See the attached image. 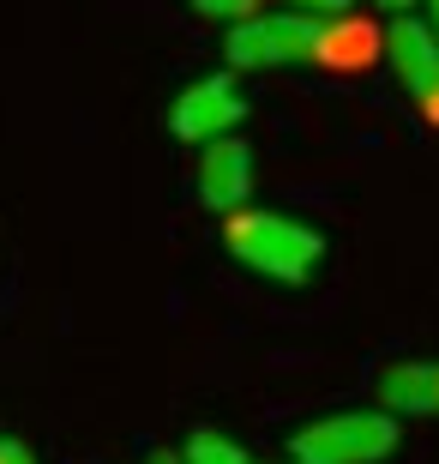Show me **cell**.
<instances>
[{
  "instance_id": "6da1fadb",
  "label": "cell",
  "mask_w": 439,
  "mask_h": 464,
  "mask_svg": "<svg viewBox=\"0 0 439 464\" xmlns=\"http://www.w3.org/2000/svg\"><path fill=\"white\" fill-rule=\"evenodd\" d=\"M223 247L235 254V266L271 277V284H313L325 266V236L289 211H235L223 229Z\"/></svg>"
},
{
  "instance_id": "7a4b0ae2",
  "label": "cell",
  "mask_w": 439,
  "mask_h": 464,
  "mask_svg": "<svg viewBox=\"0 0 439 464\" xmlns=\"http://www.w3.org/2000/svg\"><path fill=\"white\" fill-rule=\"evenodd\" d=\"M404 429L386 411H331L289 429V464H386Z\"/></svg>"
},
{
  "instance_id": "3957f363",
  "label": "cell",
  "mask_w": 439,
  "mask_h": 464,
  "mask_svg": "<svg viewBox=\"0 0 439 464\" xmlns=\"http://www.w3.org/2000/svg\"><path fill=\"white\" fill-rule=\"evenodd\" d=\"M320 31L325 18L307 13H253L247 24H229V43H223V61L229 72H277V67H307L320 54Z\"/></svg>"
},
{
  "instance_id": "277c9868",
  "label": "cell",
  "mask_w": 439,
  "mask_h": 464,
  "mask_svg": "<svg viewBox=\"0 0 439 464\" xmlns=\"http://www.w3.org/2000/svg\"><path fill=\"white\" fill-rule=\"evenodd\" d=\"M247 121V97H241L235 72H205L193 85L175 91L169 103V133L186 145H217V139H235V127Z\"/></svg>"
},
{
  "instance_id": "5b68a950",
  "label": "cell",
  "mask_w": 439,
  "mask_h": 464,
  "mask_svg": "<svg viewBox=\"0 0 439 464\" xmlns=\"http://www.w3.org/2000/svg\"><path fill=\"white\" fill-rule=\"evenodd\" d=\"M386 61L397 72V85L409 91V103L422 109V121L439 127V36L427 18H391L386 31Z\"/></svg>"
},
{
  "instance_id": "8992f818",
  "label": "cell",
  "mask_w": 439,
  "mask_h": 464,
  "mask_svg": "<svg viewBox=\"0 0 439 464\" xmlns=\"http://www.w3.org/2000/svg\"><path fill=\"white\" fill-rule=\"evenodd\" d=\"M253 151H247V139H217V145H205L199 151V206L217 211V218H235L247 211L253 199Z\"/></svg>"
},
{
  "instance_id": "52a82bcc",
  "label": "cell",
  "mask_w": 439,
  "mask_h": 464,
  "mask_svg": "<svg viewBox=\"0 0 439 464\" xmlns=\"http://www.w3.org/2000/svg\"><path fill=\"white\" fill-rule=\"evenodd\" d=\"M373 411L386 416H439V362L434 356H404L391 362V368H379V380H373Z\"/></svg>"
},
{
  "instance_id": "ba28073f",
  "label": "cell",
  "mask_w": 439,
  "mask_h": 464,
  "mask_svg": "<svg viewBox=\"0 0 439 464\" xmlns=\"http://www.w3.org/2000/svg\"><path fill=\"white\" fill-rule=\"evenodd\" d=\"M386 54V36L373 31V24H361V18H325V31H320V67H373Z\"/></svg>"
},
{
  "instance_id": "9c48e42d",
  "label": "cell",
  "mask_w": 439,
  "mask_h": 464,
  "mask_svg": "<svg viewBox=\"0 0 439 464\" xmlns=\"http://www.w3.org/2000/svg\"><path fill=\"white\" fill-rule=\"evenodd\" d=\"M181 464H259V459L241 447L235 434H223V429H193V434H186V447H181Z\"/></svg>"
},
{
  "instance_id": "30bf717a",
  "label": "cell",
  "mask_w": 439,
  "mask_h": 464,
  "mask_svg": "<svg viewBox=\"0 0 439 464\" xmlns=\"http://www.w3.org/2000/svg\"><path fill=\"white\" fill-rule=\"evenodd\" d=\"M199 18H223V24H247L253 13H265V0H193Z\"/></svg>"
},
{
  "instance_id": "8fae6325",
  "label": "cell",
  "mask_w": 439,
  "mask_h": 464,
  "mask_svg": "<svg viewBox=\"0 0 439 464\" xmlns=\"http://www.w3.org/2000/svg\"><path fill=\"white\" fill-rule=\"evenodd\" d=\"M289 6L307 18H349L355 13V0H289Z\"/></svg>"
},
{
  "instance_id": "7c38bea8",
  "label": "cell",
  "mask_w": 439,
  "mask_h": 464,
  "mask_svg": "<svg viewBox=\"0 0 439 464\" xmlns=\"http://www.w3.org/2000/svg\"><path fill=\"white\" fill-rule=\"evenodd\" d=\"M0 464H36V452L24 440H13V434H0Z\"/></svg>"
},
{
  "instance_id": "4fadbf2b",
  "label": "cell",
  "mask_w": 439,
  "mask_h": 464,
  "mask_svg": "<svg viewBox=\"0 0 439 464\" xmlns=\"http://www.w3.org/2000/svg\"><path fill=\"white\" fill-rule=\"evenodd\" d=\"M373 6H379V13H386V18H409V13H415V6H422V0H373Z\"/></svg>"
},
{
  "instance_id": "5bb4252c",
  "label": "cell",
  "mask_w": 439,
  "mask_h": 464,
  "mask_svg": "<svg viewBox=\"0 0 439 464\" xmlns=\"http://www.w3.org/2000/svg\"><path fill=\"white\" fill-rule=\"evenodd\" d=\"M145 464H181V452H151Z\"/></svg>"
},
{
  "instance_id": "9a60e30c",
  "label": "cell",
  "mask_w": 439,
  "mask_h": 464,
  "mask_svg": "<svg viewBox=\"0 0 439 464\" xmlns=\"http://www.w3.org/2000/svg\"><path fill=\"white\" fill-rule=\"evenodd\" d=\"M427 6V24H434V36H439V0H422Z\"/></svg>"
}]
</instances>
